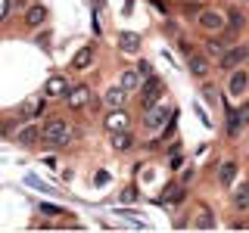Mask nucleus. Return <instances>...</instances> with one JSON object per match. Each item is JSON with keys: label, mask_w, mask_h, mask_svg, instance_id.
Masks as SVG:
<instances>
[{"label": "nucleus", "mask_w": 249, "mask_h": 233, "mask_svg": "<svg viewBox=\"0 0 249 233\" xmlns=\"http://www.w3.org/2000/svg\"><path fill=\"white\" fill-rule=\"evenodd\" d=\"M41 140H44V143H50L53 150H62V146H69L75 140V128L69 121H62V118H50L41 128Z\"/></svg>", "instance_id": "nucleus-1"}, {"label": "nucleus", "mask_w": 249, "mask_h": 233, "mask_svg": "<svg viewBox=\"0 0 249 233\" xmlns=\"http://www.w3.org/2000/svg\"><path fill=\"white\" fill-rule=\"evenodd\" d=\"M162 93H165V84H162L156 75H150V78H146V84H143V93H140V106H143V109H153L162 100Z\"/></svg>", "instance_id": "nucleus-2"}, {"label": "nucleus", "mask_w": 249, "mask_h": 233, "mask_svg": "<svg viewBox=\"0 0 249 233\" xmlns=\"http://www.w3.org/2000/svg\"><path fill=\"white\" fill-rule=\"evenodd\" d=\"M103 128L109 131V134H122V131H131V115L122 109H109V115L103 118Z\"/></svg>", "instance_id": "nucleus-3"}, {"label": "nucleus", "mask_w": 249, "mask_h": 233, "mask_svg": "<svg viewBox=\"0 0 249 233\" xmlns=\"http://www.w3.org/2000/svg\"><path fill=\"white\" fill-rule=\"evenodd\" d=\"M171 115H178V109H165V106H153L146 109V118H143V128L146 131H159L162 124H165Z\"/></svg>", "instance_id": "nucleus-4"}, {"label": "nucleus", "mask_w": 249, "mask_h": 233, "mask_svg": "<svg viewBox=\"0 0 249 233\" xmlns=\"http://www.w3.org/2000/svg\"><path fill=\"white\" fill-rule=\"evenodd\" d=\"M243 62H249V47H231V50L218 59V66H221L224 72H233V68L243 66Z\"/></svg>", "instance_id": "nucleus-5"}, {"label": "nucleus", "mask_w": 249, "mask_h": 233, "mask_svg": "<svg viewBox=\"0 0 249 233\" xmlns=\"http://www.w3.org/2000/svg\"><path fill=\"white\" fill-rule=\"evenodd\" d=\"M224 109H228V106H224ZM246 124H249V103H243L237 112H233V109H228V134H231V137H237L240 131L246 128Z\"/></svg>", "instance_id": "nucleus-6"}, {"label": "nucleus", "mask_w": 249, "mask_h": 233, "mask_svg": "<svg viewBox=\"0 0 249 233\" xmlns=\"http://www.w3.org/2000/svg\"><path fill=\"white\" fill-rule=\"evenodd\" d=\"M62 100H66V106H69V109H81V106H88L90 90L84 87V84H78V87H69V93H66Z\"/></svg>", "instance_id": "nucleus-7"}, {"label": "nucleus", "mask_w": 249, "mask_h": 233, "mask_svg": "<svg viewBox=\"0 0 249 233\" xmlns=\"http://www.w3.org/2000/svg\"><path fill=\"white\" fill-rule=\"evenodd\" d=\"M196 19L206 31H221L224 28V13H218V10H202Z\"/></svg>", "instance_id": "nucleus-8"}, {"label": "nucleus", "mask_w": 249, "mask_h": 233, "mask_svg": "<svg viewBox=\"0 0 249 233\" xmlns=\"http://www.w3.org/2000/svg\"><path fill=\"white\" fill-rule=\"evenodd\" d=\"M69 93V81L62 75H50L47 78V87H44V97H50V100H56V97H66Z\"/></svg>", "instance_id": "nucleus-9"}, {"label": "nucleus", "mask_w": 249, "mask_h": 233, "mask_svg": "<svg viewBox=\"0 0 249 233\" xmlns=\"http://www.w3.org/2000/svg\"><path fill=\"white\" fill-rule=\"evenodd\" d=\"M246 90H249V72H240V68H233L231 84H228V93H231V97H243Z\"/></svg>", "instance_id": "nucleus-10"}, {"label": "nucleus", "mask_w": 249, "mask_h": 233, "mask_svg": "<svg viewBox=\"0 0 249 233\" xmlns=\"http://www.w3.org/2000/svg\"><path fill=\"white\" fill-rule=\"evenodd\" d=\"M124 103H128V90H124L122 84H119V87H109L103 93V106L106 109H122Z\"/></svg>", "instance_id": "nucleus-11"}, {"label": "nucleus", "mask_w": 249, "mask_h": 233, "mask_svg": "<svg viewBox=\"0 0 249 233\" xmlns=\"http://www.w3.org/2000/svg\"><path fill=\"white\" fill-rule=\"evenodd\" d=\"M37 140H41V128L37 124H22L16 131V143H22V146H35Z\"/></svg>", "instance_id": "nucleus-12"}, {"label": "nucleus", "mask_w": 249, "mask_h": 233, "mask_svg": "<svg viewBox=\"0 0 249 233\" xmlns=\"http://www.w3.org/2000/svg\"><path fill=\"white\" fill-rule=\"evenodd\" d=\"M44 109H47L44 97H31L19 106V112H22V118H37V115H44Z\"/></svg>", "instance_id": "nucleus-13"}, {"label": "nucleus", "mask_w": 249, "mask_h": 233, "mask_svg": "<svg viewBox=\"0 0 249 233\" xmlns=\"http://www.w3.org/2000/svg\"><path fill=\"white\" fill-rule=\"evenodd\" d=\"M187 66H190V75H196V78H206L209 75L206 53H190V56H187Z\"/></svg>", "instance_id": "nucleus-14"}, {"label": "nucleus", "mask_w": 249, "mask_h": 233, "mask_svg": "<svg viewBox=\"0 0 249 233\" xmlns=\"http://www.w3.org/2000/svg\"><path fill=\"white\" fill-rule=\"evenodd\" d=\"M231 47H233L231 37H224V41H221V37H212V41H206V53H209V56H218V59H221L224 53L231 50Z\"/></svg>", "instance_id": "nucleus-15"}, {"label": "nucleus", "mask_w": 249, "mask_h": 233, "mask_svg": "<svg viewBox=\"0 0 249 233\" xmlns=\"http://www.w3.org/2000/svg\"><path fill=\"white\" fill-rule=\"evenodd\" d=\"M72 66L78 68V72H84V68L93 66V47H81V50L72 56Z\"/></svg>", "instance_id": "nucleus-16"}, {"label": "nucleus", "mask_w": 249, "mask_h": 233, "mask_svg": "<svg viewBox=\"0 0 249 233\" xmlns=\"http://www.w3.org/2000/svg\"><path fill=\"white\" fill-rule=\"evenodd\" d=\"M25 22H28L31 28H41L44 22H47V6H41V3H35V6H31V10L25 13Z\"/></svg>", "instance_id": "nucleus-17"}, {"label": "nucleus", "mask_w": 249, "mask_h": 233, "mask_svg": "<svg viewBox=\"0 0 249 233\" xmlns=\"http://www.w3.org/2000/svg\"><path fill=\"white\" fill-rule=\"evenodd\" d=\"M184 196H187L184 186H165V193H162V202H165V205H181Z\"/></svg>", "instance_id": "nucleus-18"}, {"label": "nucleus", "mask_w": 249, "mask_h": 233, "mask_svg": "<svg viewBox=\"0 0 249 233\" xmlns=\"http://www.w3.org/2000/svg\"><path fill=\"white\" fill-rule=\"evenodd\" d=\"M112 146L119 152H128V150H134V134L131 131H122V134H112Z\"/></svg>", "instance_id": "nucleus-19"}, {"label": "nucleus", "mask_w": 249, "mask_h": 233, "mask_svg": "<svg viewBox=\"0 0 249 233\" xmlns=\"http://www.w3.org/2000/svg\"><path fill=\"white\" fill-rule=\"evenodd\" d=\"M233 208H237V212H249V183L233 190Z\"/></svg>", "instance_id": "nucleus-20"}, {"label": "nucleus", "mask_w": 249, "mask_h": 233, "mask_svg": "<svg viewBox=\"0 0 249 233\" xmlns=\"http://www.w3.org/2000/svg\"><path fill=\"white\" fill-rule=\"evenodd\" d=\"M119 47L124 53H137L140 50V37L134 34V31H122V37H119Z\"/></svg>", "instance_id": "nucleus-21"}, {"label": "nucleus", "mask_w": 249, "mask_h": 233, "mask_svg": "<svg viewBox=\"0 0 249 233\" xmlns=\"http://www.w3.org/2000/svg\"><path fill=\"white\" fill-rule=\"evenodd\" d=\"M140 78H143V75H140L137 68H124V72H122V87L128 90V93L137 90V87H140Z\"/></svg>", "instance_id": "nucleus-22"}, {"label": "nucleus", "mask_w": 249, "mask_h": 233, "mask_svg": "<svg viewBox=\"0 0 249 233\" xmlns=\"http://www.w3.org/2000/svg\"><path fill=\"white\" fill-rule=\"evenodd\" d=\"M233 177H237V162H221V168H218V181H221L224 186H231Z\"/></svg>", "instance_id": "nucleus-23"}, {"label": "nucleus", "mask_w": 249, "mask_h": 233, "mask_svg": "<svg viewBox=\"0 0 249 233\" xmlns=\"http://www.w3.org/2000/svg\"><path fill=\"white\" fill-rule=\"evenodd\" d=\"M196 227L199 230H212L215 227V217H212V212H209V205H199L196 208Z\"/></svg>", "instance_id": "nucleus-24"}, {"label": "nucleus", "mask_w": 249, "mask_h": 233, "mask_svg": "<svg viewBox=\"0 0 249 233\" xmlns=\"http://www.w3.org/2000/svg\"><path fill=\"white\" fill-rule=\"evenodd\" d=\"M224 25H228L231 31H240L246 25V16H243V10H231L228 16H224Z\"/></svg>", "instance_id": "nucleus-25"}, {"label": "nucleus", "mask_w": 249, "mask_h": 233, "mask_svg": "<svg viewBox=\"0 0 249 233\" xmlns=\"http://www.w3.org/2000/svg\"><path fill=\"white\" fill-rule=\"evenodd\" d=\"M137 72L143 75V78H150V75H153V66H150L146 59H140V62H137Z\"/></svg>", "instance_id": "nucleus-26"}, {"label": "nucleus", "mask_w": 249, "mask_h": 233, "mask_svg": "<svg viewBox=\"0 0 249 233\" xmlns=\"http://www.w3.org/2000/svg\"><path fill=\"white\" fill-rule=\"evenodd\" d=\"M6 10H10V0H0V22L6 19Z\"/></svg>", "instance_id": "nucleus-27"}, {"label": "nucleus", "mask_w": 249, "mask_h": 233, "mask_svg": "<svg viewBox=\"0 0 249 233\" xmlns=\"http://www.w3.org/2000/svg\"><path fill=\"white\" fill-rule=\"evenodd\" d=\"M122 199H124V202H134V199H137V193H134V190H128V193H122Z\"/></svg>", "instance_id": "nucleus-28"}, {"label": "nucleus", "mask_w": 249, "mask_h": 233, "mask_svg": "<svg viewBox=\"0 0 249 233\" xmlns=\"http://www.w3.org/2000/svg\"><path fill=\"white\" fill-rule=\"evenodd\" d=\"M3 134H6V124H3V121H0V137H3Z\"/></svg>", "instance_id": "nucleus-29"}]
</instances>
